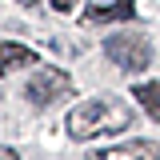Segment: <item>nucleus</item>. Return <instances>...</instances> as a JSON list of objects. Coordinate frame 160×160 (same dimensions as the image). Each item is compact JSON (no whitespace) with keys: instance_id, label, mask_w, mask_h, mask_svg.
I'll list each match as a JSON object with an SVG mask.
<instances>
[{"instance_id":"f257e3e1","label":"nucleus","mask_w":160,"mask_h":160,"mask_svg":"<svg viewBox=\"0 0 160 160\" xmlns=\"http://www.w3.org/2000/svg\"><path fill=\"white\" fill-rule=\"evenodd\" d=\"M132 124H136V112H132L120 96H92V100H84V104H76V108L68 112V120H64V128H68L72 140L128 132Z\"/></svg>"},{"instance_id":"6e6552de","label":"nucleus","mask_w":160,"mask_h":160,"mask_svg":"<svg viewBox=\"0 0 160 160\" xmlns=\"http://www.w3.org/2000/svg\"><path fill=\"white\" fill-rule=\"evenodd\" d=\"M48 4H52L56 12H68V8H72V0H48Z\"/></svg>"},{"instance_id":"39448f33","label":"nucleus","mask_w":160,"mask_h":160,"mask_svg":"<svg viewBox=\"0 0 160 160\" xmlns=\"http://www.w3.org/2000/svg\"><path fill=\"white\" fill-rule=\"evenodd\" d=\"M124 156H148V160H160V144H156V140H128V144H116V148H100L92 160H124Z\"/></svg>"},{"instance_id":"0eeeda50","label":"nucleus","mask_w":160,"mask_h":160,"mask_svg":"<svg viewBox=\"0 0 160 160\" xmlns=\"http://www.w3.org/2000/svg\"><path fill=\"white\" fill-rule=\"evenodd\" d=\"M132 96L140 100V108L148 112V116L160 124V80H148V84H136V92Z\"/></svg>"},{"instance_id":"20e7f679","label":"nucleus","mask_w":160,"mask_h":160,"mask_svg":"<svg viewBox=\"0 0 160 160\" xmlns=\"http://www.w3.org/2000/svg\"><path fill=\"white\" fill-rule=\"evenodd\" d=\"M136 16V4L132 0H88L84 8V24H104V20H132Z\"/></svg>"},{"instance_id":"f03ea898","label":"nucleus","mask_w":160,"mask_h":160,"mask_svg":"<svg viewBox=\"0 0 160 160\" xmlns=\"http://www.w3.org/2000/svg\"><path fill=\"white\" fill-rule=\"evenodd\" d=\"M104 56L120 72H144L152 64V44H148L144 32H116V36L104 40Z\"/></svg>"},{"instance_id":"7ed1b4c3","label":"nucleus","mask_w":160,"mask_h":160,"mask_svg":"<svg viewBox=\"0 0 160 160\" xmlns=\"http://www.w3.org/2000/svg\"><path fill=\"white\" fill-rule=\"evenodd\" d=\"M64 96H72V80H68V72H60L52 64H40L36 72H32V80L24 84V100L32 108H52Z\"/></svg>"},{"instance_id":"423d86ee","label":"nucleus","mask_w":160,"mask_h":160,"mask_svg":"<svg viewBox=\"0 0 160 160\" xmlns=\"http://www.w3.org/2000/svg\"><path fill=\"white\" fill-rule=\"evenodd\" d=\"M24 64H40L36 52L24 48V44H16V40H4V44H0V68H4V72H16Z\"/></svg>"},{"instance_id":"1a4fd4ad","label":"nucleus","mask_w":160,"mask_h":160,"mask_svg":"<svg viewBox=\"0 0 160 160\" xmlns=\"http://www.w3.org/2000/svg\"><path fill=\"white\" fill-rule=\"evenodd\" d=\"M16 4H20V8H36L40 0H16Z\"/></svg>"}]
</instances>
